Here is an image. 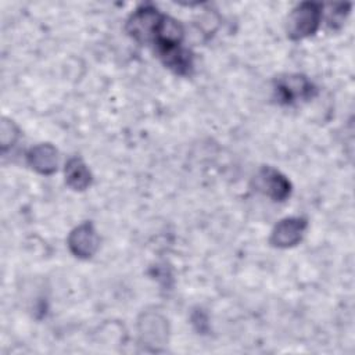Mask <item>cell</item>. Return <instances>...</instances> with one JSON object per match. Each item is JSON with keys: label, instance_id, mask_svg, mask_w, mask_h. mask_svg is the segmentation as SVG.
<instances>
[{"label": "cell", "instance_id": "6da1fadb", "mask_svg": "<svg viewBox=\"0 0 355 355\" xmlns=\"http://www.w3.org/2000/svg\"><path fill=\"white\" fill-rule=\"evenodd\" d=\"M322 6L318 3H302L288 17L287 33L291 39L300 40L313 35L322 21Z\"/></svg>", "mask_w": 355, "mask_h": 355}, {"label": "cell", "instance_id": "7a4b0ae2", "mask_svg": "<svg viewBox=\"0 0 355 355\" xmlns=\"http://www.w3.org/2000/svg\"><path fill=\"white\" fill-rule=\"evenodd\" d=\"M164 14L151 6L137 8L126 24V32L140 43H153Z\"/></svg>", "mask_w": 355, "mask_h": 355}, {"label": "cell", "instance_id": "3957f363", "mask_svg": "<svg viewBox=\"0 0 355 355\" xmlns=\"http://www.w3.org/2000/svg\"><path fill=\"white\" fill-rule=\"evenodd\" d=\"M276 93L283 104H293L300 100L312 98L316 93L313 83L304 75H288L276 83Z\"/></svg>", "mask_w": 355, "mask_h": 355}, {"label": "cell", "instance_id": "277c9868", "mask_svg": "<svg viewBox=\"0 0 355 355\" xmlns=\"http://www.w3.org/2000/svg\"><path fill=\"white\" fill-rule=\"evenodd\" d=\"M255 187L273 201H284L291 193V183L288 179L270 166H263L258 172Z\"/></svg>", "mask_w": 355, "mask_h": 355}, {"label": "cell", "instance_id": "5b68a950", "mask_svg": "<svg viewBox=\"0 0 355 355\" xmlns=\"http://www.w3.org/2000/svg\"><path fill=\"white\" fill-rule=\"evenodd\" d=\"M98 236L90 222H85L75 227L68 237V247L71 252L82 259H87L94 255L98 248Z\"/></svg>", "mask_w": 355, "mask_h": 355}, {"label": "cell", "instance_id": "8992f818", "mask_svg": "<svg viewBox=\"0 0 355 355\" xmlns=\"http://www.w3.org/2000/svg\"><path fill=\"white\" fill-rule=\"evenodd\" d=\"M306 229V220L300 216L286 218L280 220L272 234H270V244L279 248H288L298 244L304 236Z\"/></svg>", "mask_w": 355, "mask_h": 355}, {"label": "cell", "instance_id": "52a82bcc", "mask_svg": "<svg viewBox=\"0 0 355 355\" xmlns=\"http://www.w3.org/2000/svg\"><path fill=\"white\" fill-rule=\"evenodd\" d=\"M158 57L168 67L178 75H189L193 69V55L191 53L180 44H168L155 49Z\"/></svg>", "mask_w": 355, "mask_h": 355}, {"label": "cell", "instance_id": "ba28073f", "mask_svg": "<svg viewBox=\"0 0 355 355\" xmlns=\"http://www.w3.org/2000/svg\"><path fill=\"white\" fill-rule=\"evenodd\" d=\"M28 164L42 175H51L58 166V151L49 143L32 147L26 154Z\"/></svg>", "mask_w": 355, "mask_h": 355}, {"label": "cell", "instance_id": "9c48e42d", "mask_svg": "<svg viewBox=\"0 0 355 355\" xmlns=\"http://www.w3.org/2000/svg\"><path fill=\"white\" fill-rule=\"evenodd\" d=\"M65 182L67 184L76 191L86 190L92 183V173L87 169L86 164L78 158H71L65 165Z\"/></svg>", "mask_w": 355, "mask_h": 355}, {"label": "cell", "instance_id": "30bf717a", "mask_svg": "<svg viewBox=\"0 0 355 355\" xmlns=\"http://www.w3.org/2000/svg\"><path fill=\"white\" fill-rule=\"evenodd\" d=\"M165 320L157 315H147L144 322H140V336L143 340L151 338L154 343H161L165 340Z\"/></svg>", "mask_w": 355, "mask_h": 355}, {"label": "cell", "instance_id": "8fae6325", "mask_svg": "<svg viewBox=\"0 0 355 355\" xmlns=\"http://www.w3.org/2000/svg\"><path fill=\"white\" fill-rule=\"evenodd\" d=\"M17 137H18V130H17L15 125L12 123V121L3 119V122H1V147H3V150H6L8 146H12V143L17 140Z\"/></svg>", "mask_w": 355, "mask_h": 355}]
</instances>
